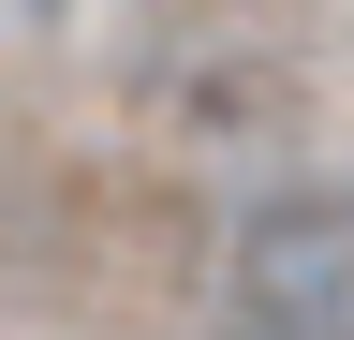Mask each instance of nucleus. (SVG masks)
Listing matches in <instances>:
<instances>
[{"label": "nucleus", "instance_id": "f257e3e1", "mask_svg": "<svg viewBox=\"0 0 354 340\" xmlns=\"http://www.w3.org/2000/svg\"><path fill=\"white\" fill-rule=\"evenodd\" d=\"M221 340H354V207L339 193H266L236 222Z\"/></svg>", "mask_w": 354, "mask_h": 340}]
</instances>
